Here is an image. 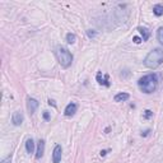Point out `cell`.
Instances as JSON below:
<instances>
[{
  "mask_svg": "<svg viewBox=\"0 0 163 163\" xmlns=\"http://www.w3.org/2000/svg\"><path fill=\"white\" fill-rule=\"evenodd\" d=\"M138 85L142 92L144 93H153L154 91L157 89V85H158V78L156 74H148V75H144L143 78H140L138 80Z\"/></svg>",
  "mask_w": 163,
  "mask_h": 163,
  "instance_id": "6da1fadb",
  "label": "cell"
},
{
  "mask_svg": "<svg viewBox=\"0 0 163 163\" xmlns=\"http://www.w3.org/2000/svg\"><path fill=\"white\" fill-rule=\"evenodd\" d=\"M163 63V50L162 49H154L145 56L144 65L149 69H157Z\"/></svg>",
  "mask_w": 163,
  "mask_h": 163,
  "instance_id": "7a4b0ae2",
  "label": "cell"
},
{
  "mask_svg": "<svg viewBox=\"0 0 163 163\" xmlns=\"http://www.w3.org/2000/svg\"><path fill=\"white\" fill-rule=\"evenodd\" d=\"M55 55L59 60L60 65L63 68H69L73 63V55L69 50L64 46H57L56 47V51H55Z\"/></svg>",
  "mask_w": 163,
  "mask_h": 163,
  "instance_id": "3957f363",
  "label": "cell"
},
{
  "mask_svg": "<svg viewBox=\"0 0 163 163\" xmlns=\"http://www.w3.org/2000/svg\"><path fill=\"white\" fill-rule=\"evenodd\" d=\"M61 156H63V148L61 145H55L54 148V152H52V162L54 163H60L61 161Z\"/></svg>",
  "mask_w": 163,
  "mask_h": 163,
  "instance_id": "277c9868",
  "label": "cell"
},
{
  "mask_svg": "<svg viewBox=\"0 0 163 163\" xmlns=\"http://www.w3.org/2000/svg\"><path fill=\"white\" fill-rule=\"evenodd\" d=\"M38 101L37 99H35V98H28L27 99V110H28V112L31 114V115H33L36 112V110L38 108Z\"/></svg>",
  "mask_w": 163,
  "mask_h": 163,
  "instance_id": "5b68a950",
  "label": "cell"
},
{
  "mask_svg": "<svg viewBox=\"0 0 163 163\" xmlns=\"http://www.w3.org/2000/svg\"><path fill=\"white\" fill-rule=\"evenodd\" d=\"M76 110H78V105L74 103V102H72V103H69V105H68V106L65 107L64 114H65V116L70 117V116H73V115L76 112Z\"/></svg>",
  "mask_w": 163,
  "mask_h": 163,
  "instance_id": "8992f818",
  "label": "cell"
},
{
  "mask_svg": "<svg viewBox=\"0 0 163 163\" xmlns=\"http://www.w3.org/2000/svg\"><path fill=\"white\" fill-rule=\"evenodd\" d=\"M12 122L15 126H21L22 125V122H23V115H22L21 111H15V112L13 114V116H12Z\"/></svg>",
  "mask_w": 163,
  "mask_h": 163,
  "instance_id": "52a82bcc",
  "label": "cell"
},
{
  "mask_svg": "<svg viewBox=\"0 0 163 163\" xmlns=\"http://www.w3.org/2000/svg\"><path fill=\"white\" fill-rule=\"evenodd\" d=\"M96 79H97V82L101 84V85H105V87H110V82H108V75L107 74H102L101 72L97 74V76H96Z\"/></svg>",
  "mask_w": 163,
  "mask_h": 163,
  "instance_id": "ba28073f",
  "label": "cell"
},
{
  "mask_svg": "<svg viewBox=\"0 0 163 163\" xmlns=\"http://www.w3.org/2000/svg\"><path fill=\"white\" fill-rule=\"evenodd\" d=\"M44 153H45V142L44 140H38V145H37V150H36V158L40 159L44 157Z\"/></svg>",
  "mask_w": 163,
  "mask_h": 163,
  "instance_id": "9c48e42d",
  "label": "cell"
},
{
  "mask_svg": "<svg viewBox=\"0 0 163 163\" xmlns=\"http://www.w3.org/2000/svg\"><path fill=\"white\" fill-rule=\"evenodd\" d=\"M130 98V94L129 93H125V92H121V93H117L115 96V101L116 102H125Z\"/></svg>",
  "mask_w": 163,
  "mask_h": 163,
  "instance_id": "30bf717a",
  "label": "cell"
},
{
  "mask_svg": "<svg viewBox=\"0 0 163 163\" xmlns=\"http://www.w3.org/2000/svg\"><path fill=\"white\" fill-rule=\"evenodd\" d=\"M25 150H27V153H29V154L35 153V142H33V139L25 140Z\"/></svg>",
  "mask_w": 163,
  "mask_h": 163,
  "instance_id": "8fae6325",
  "label": "cell"
},
{
  "mask_svg": "<svg viewBox=\"0 0 163 163\" xmlns=\"http://www.w3.org/2000/svg\"><path fill=\"white\" fill-rule=\"evenodd\" d=\"M138 31H139L140 35L143 36V41H148V38H149V36H150L149 29L145 28V27H138Z\"/></svg>",
  "mask_w": 163,
  "mask_h": 163,
  "instance_id": "7c38bea8",
  "label": "cell"
},
{
  "mask_svg": "<svg viewBox=\"0 0 163 163\" xmlns=\"http://www.w3.org/2000/svg\"><path fill=\"white\" fill-rule=\"evenodd\" d=\"M153 13L156 14L157 17L163 15V5H161V4H156V5L153 6Z\"/></svg>",
  "mask_w": 163,
  "mask_h": 163,
  "instance_id": "4fadbf2b",
  "label": "cell"
},
{
  "mask_svg": "<svg viewBox=\"0 0 163 163\" xmlns=\"http://www.w3.org/2000/svg\"><path fill=\"white\" fill-rule=\"evenodd\" d=\"M157 40L159 41L161 45H163V27H159L157 31Z\"/></svg>",
  "mask_w": 163,
  "mask_h": 163,
  "instance_id": "5bb4252c",
  "label": "cell"
},
{
  "mask_svg": "<svg viewBox=\"0 0 163 163\" xmlns=\"http://www.w3.org/2000/svg\"><path fill=\"white\" fill-rule=\"evenodd\" d=\"M66 41H68V44H74V42L76 41V36L74 35V33H68V35H66Z\"/></svg>",
  "mask_w": 163,
  "mask_h": 163,
  "instance_id": "9a60e30c",
  "label": "cell"
},
{
  "mask_svg": "<svg viewBox=\"0 0 163 163\" xmlns=\"http://www.w3.org/2000/svg\"><path fill=\"white\" fill-rule=\"evenodd\" d=\"M87 36H88L89 38H94V37L97 36V32L93 31V29H88V31H87Z\"/></svg>",
  "mask_w": 163,
  "mask_h": 163,
  "instance_id": "2e32d148",
  "label": "cell"
},
{
  "mask_svg": "<svg viewBox=\"0 0 163 163\" xmlns=\"http://www.w3.org/2000/svg\"><path fill=\"white\" fill-rule=\"evenodd\" d=\"M152 115H153V112H152V111H150V110H147V111H145V112H144V118H149Z\"/></svg>",
  "mask_w": 163,
  "mask_h": 163,
  "instance_id": "e0dca14e",
  "label": "cell"
},
{
  "mask_svg": "<svg viewBox=\"0 0 163 163\" xmlns=\"http://www.w3.org/2000/svg\"><path fill=\"white\" fill-rule=\"evenodd\" d=\"M133 41L135 42V44H140V42L143 41V38H140V37H136V36H135V37H133Z\"/></svg>",
  "mask_w": 163,
  "mask_h": 163,
  "instance_id": "ac0fdd59",
  "label": "cell"
},
{
  "mask_svg": "<svg viewBox=\"0 0 163 163\" xmlns=\"http://www.w3.org/2000/svg\"><path fill=\"white\" fill-rule=\"evenodd\" d=\"M2 163H12V157H6L5 159L2 161Z\"/></svg>",
  "mask_w": 163,
  "mask_h": 163,
  "instance_id": "d6986e66",
  "label": "cell"
},
{
  "mask_svg": "<svg viewBox=\"0 0 163 163\" xmlns=\"http://www.w3.org/2000/svg\"><path fill=\"white\" fill-rule=\"evenodd\" d=\"M44 118L46 120V121H49V120H50V114L47 112V111H45V112H44Z\"/></svg>",
  "mask_w": 163,
  "mask_h": 163,
  "instance_id": "ffe728a7",
  "label": "cell"
},
{
  "mask_svg": "<svg viewBox=\"0 0 163 163\" xmlns=\"http://www.w3.org/2000/svg\"><path fill=\"white\" fill-rule=\"evenodd\" d=\"M49 105L51 106V105H52V106H56L55 105V101H52V99H49Z\"/></svg>",
  "mask_w": 163,
  "mask_h": 163,
  "instance_id": "44dd1931",
  "label": "cell"
},
{
  "mask_svg": "<svg viewBox=\"0 0 163 163\" xmlns=\"http://www.w3.org/2000/svg\"><path fill=\"white\" fill-rule=\"evenodd\" d=\"M148 134H149V130H147V131H144V133H142V135H143V136H147Z\"/></svg>",
  "mask_w": 163,
  "mask_h": 163,
  "instance_id": "7402d4cb",
  "label": "cell"
},
{
  "mask_svg": "<svg viewBox=\"0 0 163 163\" xmlns=\"http://www.w3.org/2000/svg\"><path fill=\"white\" fill-rule=\"evenodd\" d=\"M106 153H107L106 150H102V152H101V156H106Z\"/></svg>",
  "mask_w": 163,
  "mask_h": 163,
  "instance_id": "603a6c76",
  "label": "cell"
}]
</instances>
